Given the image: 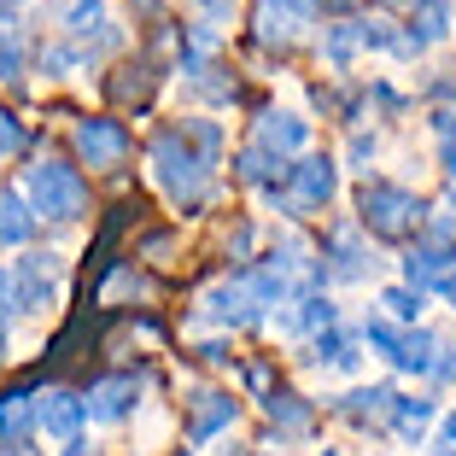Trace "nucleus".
Instances as JSON below:
<instances>
[{
	"label": "nucleus",
	"mask_w": 456,
	"mask_h": 456,
	"mask_svg": "<svg viewBox=\"0 0 456 456\" xmlns=\"http://www.w3.org/2000/svg\"><path fill=\"white\" fill-rule=\"evenodd\" d=\"M24 200L36 216H47V223H77L82 211H88V182H82L77 164L65 159H36L24 170Z\"/></svg>",
	"instance_id": "obj_1"
},
{
	"label": "nucleus",
	"mask_w": 456,
	"mask_h": 456,
	"mask_svg": "<svg viewBox=\"0 0 456 456\" xmlns=\"http://www.w3.org/2000/svg\"><path fill=\"white\" fill-rule=\"evenodd\" d=\"M357 216H362V228H369V234H380V240H410V234L421 240L428 200H421V193H410V188H398V182H362Z\"/></svg>",
	"instance_id": "obj_2"
},
{
	"label": "nucleus",
	"mask_w": 456,
	"mask_h": 456,
	"mask_svg": "<svg viewBox=\"0 0 456 456\" xmlns=\"http://www.w3.org/2000/svg\"><path fill=\"white\" fill-rule=\"evenodd\" d=\"M334 188H339L334 159H298V164H287V188H275L269 200L281 205L287 216H310L334 200Z\"/></svg>",
	"instance_id": "obj_3"
},
{
	"label": "nucleus",
	"mask_w": 456,
	"mask_h": 456,
	"mask_svg": "<svg viewBox=\"0 0 456 456\" xmlns=\"http://www.w3.org/2000/svg\"><path fill=\"white\" fill-rule=\"evenodd\" d=\"M362 339H369V346H375L392 369H403V375H433V362H439V339H433L428 328L369 322V328H362Z\"/></svg>",
	"instance_id": "obj_4"
},
{
	"label": "nucleus",
	"mask_w": 456,
	"mask_h": 456,
	"mask_svg": "<svg viewBox=\"0 0 456 456\" xmlns=\"http://www.w3.org/2000/svg\"><path fill=\"white\" fill-rule=\"evenodd\" d=\"M59 269H65L59 252H24L12 269V305L18 310H47L59 293Z\"/></svg>",
	"instance_id": "obj_5"
},
{
	"label": "nucleus",
	"mask_w": 456,
	"mask_h": 456,
	"mask_svg": "<svg viewBox=\"0 0 456 456\" xmlns=\"http://www.w3.org/2000/svg\"><path fill=\"white\" fill-rule=\"evenodd\" d=\"M82 421H88V403H82V392H36V433H53L59 444L82 439Z\"/></svg>",
	"instance_id": "obj_6"
},
{
	"label": "nucleus",
	"mask_w": 456,
	"mask_h": 456,
	"mask_svg": "<svg viewBox=\"0 0 456 456\" xmlns=\"http://www.w3.org/2000/svg\"><path fill=\"white\" fill-rule=\"evenodd\" d=\"M77 152L94 170H111V164L129 159V129H123L118 118H82L77 123Z\"/></svg>",
	"instance_id": "obj_7"
},
{
	"label": "nucleus",
	"mask_w": 456,
	"mask_h": 456,
	"mask_svg": "<svg viewBox=\"0 0 456 456\" xmlns=\"http://www.w3.org/2000/svg\"><path fill=\"white\" fill-rule=\"evenodd\" d=\"M134 398H141V375L134 369H111V375H100L94 387H88V421H123L134 410Z\"/></svg>",
	"instance_id": "obj_8"
},
{
	"label": "nucleus",
	"mask_w": 456,
	"mask_h": 456,
	"mask_svg": "<svg viewBox=\"0 0 456 456\" xmlns=\"http://www.w3.org/2000/svg\"><path fill=\"white\" fill-rule=\"evenodd\" d=\"M451 275H456V246L451 240H416L410 257H403V287H416V293L444 287Z\"/></svg>",
	"instance_id": "obj_9"
},
{
	"label": "nucleus",
	"mask_w": 456,
	"mask_h": 456,
	"mask_svg": "<svg viewBox=\"0 0 456 456\" xmlns=\"http://www.w3.org/2000/svg\"><path fill=\"white\" fill-rule=\"evenodd\" d=\"M328 257L334 264H322L334 281H369L375 275V257H369V246H362L357 223H334L328 228Z\"/></svg>",
	"instance_id": "obj_10"
},
{
	"label": "nucleus",
	"mask_w": 456,
	"mask_h": 456,
	"mask_svg": "<svg viewBox=\"0 0 456 456\" xmlns=\"http://www.w3.org/2000/svg\"><path fill=\"white\" fill-rule=\"evenodd\" d=\"M205 316H211V322H223V328H246V322H257V316H264V298L252 293L246 269L234 275V281L211 287V298H205Z\"/></svg>",
	"instance_id": "obj_11"
},
{
	"label": "nucleus",
	"mask_w": 456,
	"mask_h": 456,
	"mask_svg": "<svg viewBox=\"0 0 456 456\" xmlns=\"http://www.w3.org/2000/svg\"><path fill=\"white\" fill-rule=\"evenodd\" d=\"M234 416H240V403L228 398V392L205 387L188 398V444H211L223 428H234Z\"/></svg>",
	"instance_id": "obj_12"
},
{
	"label": "nucleus",
	"mask_w": 456,
	"mask_h": 456,
	"mask_svg": "<svg viewBox=\"0 0 456 456\" xmlns=\"http://www.w3.org/2000/svg\"><path fill=\"white\" fill-rule=\"evenodd\" d=\"M305 141H310V123L305 118H293V111H257V129H252V147L257 152H269V159L287 164V152H298Z\"/></svg>",
	"instance_id": "obj_13"
},
{
	"label": "nucleus",
	"mask_w": 456,
	"mask_h": 456,
	"mask_svg": "<svg viewBox=\"0 0 456 456\" xmlns=\"http://www.w3.org/2000/svg\"><path fill=\"white\" fill-rule=\"evenodd\" d=\"M334 410L346 421H357V428H387L392 410H398V392H392V387H357V392H346Z\"/></svg>",
	"instance_id": "obj_14"
},
{
	"label": "nucleus",
	"mask_w": 456,
	"mask_h": 456,
	"mask_svg": "<svg viewBox=\"0 0 456 456\" xmlns=\"http://www.w3.org/2000/svg\"><path fill=\"white\" fill-rule=\"evenodd\" d=\"M264 416L275 421V433H310V421H316V410H310L298 392H287V387H269L264 392Z\"/></svg>",
	"instance_id": "obj_15"
},
{
	"label": "nucleus",
	"mask_w": 456,
	"mask_h": 456,
	"mask_svg": "<svg viewBox=\"0 0 456 456\" xmlns=\"http://www.w3.org/2000/svg\"><path fill=\"white\" fill-rule=\"evenodd\" d=\"M36 433V392L18 387L0 398V444H24Z\"/></svg>",
	"instance_id": "obj_16"
},
{
	"label": "nucleus",
	"mask_w": 456,
	"mask_h": 456,
	"mask_svg": "<svg viewBox=\"0 0 456 456\" xmlns=\"http://www.w3.org/2000/svg\"><path fill=\"white\" fill-rule=\"evenodd\" d=\"M275 328H281V334L334 328V305H328V298H316V293H305V298H293V310H281V316H275Z\"/></svg>",
	"instance_id": "obj_17"
},
{
	"label": "nucleus",
	"mask_w": 456,
	"mask_h": 456,
	"mask_svg": "<svg viewBox=\"0 0 456 456\" xmlns=\"http://www.w3.org/2000/svg\"><path fill=\"white\" fill-rule=\"evenodd\" d=\"M29 228H36L29 200H24V193H0V246H24Z\"/></svg>",
	"instance_id": "obj_18"
},
{
	"label": "nucleus",
	"mask_w": 456,
	"mask_h": 456,
	"mask_svg": "<svg viewBox=\"0 0 456 456\" xmlns=\"http://www.w3.org/2000/svg\"><path fill=\"white\" fill-rule=\"evenodd\" d=\"M234 175H240V182H257V188H287V164L281 159H269V152H257V147H246L240 152V164H234Z\"/></svg>",
	"instance_id": "obj_19"
},
{
	"label": "nucleus",
	"mask_w": 456,
	"mask_h": 456,
	"mask_svg": "<svg viewBox=\"0 0 456 456\" xmlns=\"http://www.w3.org/2000/svg\"><path fill=\"white\" fill-rule=\"evenodd\" d=\"M428 421H433V398H398V410H392V421H387V428L398 433L403 444H421Z\"/></svg>",
	"instance_id": "obj_20"
},
{
	"label": "nucleus",
	"mask_w": 456,
	"mask_h": 456,
	"mask_svg": "<svg viewBox=\"0 0 456 456\" xmlns=\"http://www.w3.org/2000/svg\"><path fill=\"white\" fill-rule=\"evenodd\" d=\"M106 0H70L65 6V36L82 41V36H106Z\"/></svg>",
	"instance_id": "obj_21"
},
{
	"label": "nucleus",
	"mask_w": 456,
	"mask_h": 456,
	"mask_svg": "<svg viewBox=\"0 0 456 456\" xmlns=\"http://www.w3.org/2000/svg\"><path fill=\"white\" fill-rule=\"evenodd\" d=\"M310 362H328V369H357V339L328 328V334L310 339Z\"/></svg>",
	"instance_id": "obj_22"
},
{
	"label": "nucleus",
	"mask_w": 456,
	"mask_h": 456,
	"mask_svg": "<svg viewBox=\"0 0 456 456\" xmlns=\"http://www.w3.org/2000/svg\"><path fill=\"white\" fill-rule=\"evenodd\" d=\"M421 36V47H433V41L451 36V0H421L416 6V24H410Z\"/></svg>",
	"instance_id": "obj_23"
},
{
	"label": "nucleus",
	"mask_w": 456,
	"mask_h": 456,
	"mask_svg": "<svg viewBox=\"0 0 456 456\" xmlns=\"http://www.w3.org/2000/svg\"><path fill=\"white\" fill-rule=\"evenodd\" d=\"M357 47H362V41H357V24H328V36H322V53H328V65H334V70H346Z\"/></svg>",
	"instance_id": "obj_24"
},
{
	"label": "nucleus",
	"mask_w": 456,
	"mask_h": 456,
	"mask_svg": "<svg viewBox=\"0 0 456 456\" xmlns=\"http://www.w3.org/2000/svg\"><path fill=\"white\" fill-rule=\"evenodd\" d=\"M24 77V41H18L12 24H0V82H18Z\"/></svg>",
	"instance_id": "obj_25"
},
{
	"label": "nucleus",
	"mask_w": 456,
	"mask_h": 456,
	"mask_svg": "<svg viewBox=\"0 0 456 456\" xmlns=\"http://www.w3.org/2000/svg\"><path fill=\"white\" fill-rule=\"evenodd\" d=\"M380 305H387L403 328H416V316H421V305H428V293H416V287H392V293L380 298Z\"/></svg>",
	"instance_id": "obj_26"
},
{
	"label": "nucleus",
	"mask_w": 456,
	"mask_h": 456,
	"mask_svg": "<svg viewBox=\"0 0 456 456\" xmlns=\"http://www.w3.org/2000/svg\"><path fill=\"white\" fill-rule=\"evenodd\" d=\"M433 134H439V164L456 175V111H451V106L433 111Z\"/></svg>",
	"instance_id": "obj_27"
},
{
	"label": "nucleus",
	"mask_w": 456,
	"mask_h": 456,
	"mask_svg": "<svg viewBox=\"0 0 456 456\" xmlns=\"http://www.w3.org/2000/svg\"><path fill=\"white\" fill-rule=\"evenodd\" d=\"M111 94H118V100H134V106H141V100H152V70L141 65V77H111Z\"/></svg>",
	"instance_id": "obj_28"
},
{
	"label": "nucleus",
	"mask_w": 456,
	"mask_h": 456,
	"mask_svg": "<svg viewBox=\"0 0 456 456\" xmlns=\"http://www.w3.org/2000/svg\"><path fill=\"white\" fill-rule=\"evenodd\" d=\"M18 147H24V123H18V118H12V111L0 106V159H12V152H18Z\"/></svg>",
	"instance_id": "obj_29"
},
{
	"label": "nucleus",
	"mask_w": 456,
	"mask_h": 456,
	"mask_svg": "<svg viewBox=\"0 0 456 456\" xmlns=\"http://www.w3.org/2000/svg\"><path fill=\"white\" fill-rule=\"evenodd\" d=\"M70 65H77L70 47H47V53H41V77H70Z\"/></svg>",
	"instance_id": "obj_30"
},
{
	"label": "nucleus",
	"mask_w": 456,
	"mask_h": 456,
	"mask_svg": "<svg viewBox=\"0 0 456 456\" xmlns=\"http://www.w3.org/2000/svg\"><path fill=\"white\" fill-rule=\"evenodd\" d=\"M375 147H380L375 134H362V129H357V134H351V147H346V159L357 164V170H369V159H375Z\"/></svg>",
	"instance_id": "obj_31"
},
{
	"label": "nucleus",
	"mask_w": 456,
	"mask_h": 456,
	"mask_svg": "<svg viewBox=\"0 0 456 456\" xmlns=\"http://www.w3.org/2000/svg\"><path fill=\"white\" fill-rule=\"evenodd\" d=\"M228 252H234V257L252 252V223H234V234H228Z\"/></svg>",
	"instance_id": "obj_32"
},
{
	"label": "nucleus",
	"mask_w": 456,
	"mask_h": 456,
	"mask_svg": "<svg viewBox=\"0 0 456 456\" xmlns=\"http://www.w3.org/2000/svg\"><path fill=\"white\" fill-rule=\"evenodd\" d=\"M59 456H100V451H94V444H88V439H70V444H65V451H59Z\"/></svg>",
	"instance_id": "obj_33"
},
{
	"label": "nucleus",
	"mask_w": 456,
	"mask_h": 456,
	"mask_svg": "<svg viewBox=\"0 0 456 456\" xmlns=\"http://www.w3.org/2000/svg\"><path fill=\"white\" fill-rule=\"evenodd\" d=\"M444 444H451V451H456V410H451V416H444Z\"/></svg>",
	"instance_id": "obj_34"
},
{
	"label": "nucleus",
	"mask_w": 456,
	"mask_h": 456,
	"mask_svg": "<svg viewBox=\"0 0 456 456\" xmlns=\"http://www.w3.org/2000/svg\"><path fill=\"white\" fill-rule=\"evenodd\" d=\"M0 456H36L29 444H0Z\"/></svg>",
	"instance_id": "obj_35"
},
{
	"label": "nucleus",
	"mask_w": 456,
	"mask_h": 456,
	"mask_svg": "<svg viewBox=\"0 0 456 456\" xmlns=\"http://www.w3.org/2000/svg\"><path fill=\"white\" fill-rule=\"evenodd\" d=\"M439 293H444V298H451V310H456V275H451V281H444V287H439Z\"/></svg>",
	"instance_id": "obj_36"
},
{
	"label": "nucleus",
	"mask_w": 456,
	"mask_h": 456,
	"mask_svg": "<svg viewBox=\"0 0 456 456\" xmlns=\"http://www.w3.org/2000/svg\"><path fill=\"white\" fill-rule=\"evenodd\" d=\"M322 6H328V12H346V6H351V0H322Z\"/></svg>",
	"instance_id": "obj_37"
},
{
	"label": "nucleus",
	"mask_w": 456,
	"mask_h": 456,
	"mask_svg": "<svg viewBox=\"0 0 456 456\" xmlns=\"http://www.w3.org/2000/svg\"><path fill=\"white\" fill-rule=\"evenodd\" d=\"M0 357H6V322H0Z\"/></svg>",
	"instance_id": "obj_38"
},
{
	"label": "nucleus",
	"mask_w": 456,
	"mask_h": 456,
	"mask_svg": "<svg viewBox=\"0 0 456 456\" xmlns=\"http://www.w3.org/2000/svg\"><path fill=\"white\" fill-rule=\"evenodd\" d=\"M439 456H456V451H451V444H439Z\"/></svg>",
	"instance_id": "obj_39"
},
{
	"label": "nucleus",
	"mask_w": 456,
	"mask_h": 456,
	"mask_svg": "<svg viewBox=\"0 0 456 456\" xmlns=\"http://www.w3.org/2000/svg\"><path fill=\"white\" fill-rule=\"evenodd\" d=\"M223 456H252V451H223Z\"/></svg>",
	"instance_id": "obj_40"
},
{
	"label": "nucleus",
	"mask_w": 456,
	"mask_h": 456,
	"mask_svg": "<svg viewBox=\"0 0 456 456\" xmlns=\"http://www.w3.org/2000/svg\"><path fill=\"white\" fill-rule=\"evenodd\" d=\"M175 456H193V451H188V444H182V451H175Z\"/></svg>",
	"instance_id": "obj_41"
},
{
	"label": "nucleus",
	"mask_w": 456,
	"mask_h": 456,
	"mask_svg": "<svg viewBox=\"0 0 456 456\" xmlns=\"http://www.w3.org/2000/svg\"><path fill=\"white\" fill-rule=\"evenodd\" d=\"M322 456H339V451H322Z\"/></svg>",
	"instance_id": "obj_42"
}]
</instances>
